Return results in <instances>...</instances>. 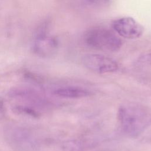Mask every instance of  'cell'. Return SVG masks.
Returning <instances> with one entry per match:
<instances>
[{
	"label": "cell",
	"instance_id": "obj_1",
	"mask_svg": "<svg viewBox=\"0 0 151 151\" xmlns=\"http://www.w3.org/2000/svg\"><path fill=\"white\" fill-rule=\"evenodd\" d=\"M117 117L123 132L132 137L139 136L151 124V110L136 103L120 106Z\"/></svg>",
	"mask_w": 151,
	"mask_h": 151
},
{
	"label": "cell",
	"instance_id": "obj_2",
	"mask_svg": "<svg viewBox=\"0 0 151 151\" xmlns=\"http://www.w3.org/2000/svg\"><path fill=\"white\" fill-rule=\"evenodd\" d=\"M85 44L96 50L114 52L122 45V40L107 28L94 27L89 29L84 35Z\"/></svg>",
	"mask_w": 151,
	"mask_h": 151
},
{
	"label": "cell",
	"instance_id": "obj_3",
	"mask_svg": "<svg viewBox=\"0 0 151 151\" xmlns=\"http://www.w3.org/2000/svg\"><path fill=\"white\" fill-rule=\"evenodd\" d=\"M83 65L88 70L99 74L113 73L119 67L113 58L100 54H88L82 58Z\"/></svg>",
	"mask_w": 151,
	"mask_h": 151
},
{
	"label": "cell",
	"instance_id": "obj_4",
	"mask_svg": "<svg viewBox=\"0 0 151 151\" xmlns=\"http://www.w3.org/2000/svg\"><path fill=\"white\" fill-rule=\"evenodd\" d=\"M113 29L120 37L133 40L140 37L145 31L144 27L134 18L130 17H122L114 21Z\"/></svg>",
	"mask_w": 151,
	"mask_h": 151
},
{
	"label": "cell",
	"instance_id": "obj_5",
	"mask_svg": "<svg viewBox=\"0 0 151 151\" xmlns=\"http://www.w3.org/2000/svg\"><path fill=\"white\" fill-rule=\"evenodd\" d=\"M57 47V41L51 38H43L37 41L35 44V52L42 57H48L52 55Z\"/></svg>",
	"mask_w": 151,
	"mask_h": 151
},
{
	"label": "cell",
	"instance_id": "obj_6",
	"mask_svg": "<svg viewBox=\"0 0 151 151\" xmlns=\"http://www.w3.org/2000/svg\"><path fill=\"white\" fill-rule=\"evenodd\" d=\"M54 93L58 96L70 98L78 99L89 96L91 94V91L78 87H65L59 88L54 91Z\"/></svg>",
	"mask_w": 151,
	"mask_h": 151
},
{
	"label": "cell",
	"instance_id": "obj_7",
	"mask_svg": "<svg viewBox=\"0 0 151 151\" xmlns=\"http://www.w3.org/2000/svg\"><path fill=\"white\" fill-rule=\"evenodd\" d=\"M85 147L86 144L80 140H67L61 145L63 151H82Z\"/></svg>",
	"mask_w": 151,
	"mask_h": 151
},
{
	"label": "cell",
	"instance_id": "obj_8",
	"mask_svg": "<svg viewBox=\"0 0 151 151\" xmlns=\"http://www.w3.org/2000/svg\"><path fill=\"white\" fill-rule=\"evenodd\" d=\"M13 110L14 111L15 113L17 114L25 115V116H30L34 118H37L40 116L39 113L35 110H34V109L24 106H21V105L14 106Z\"/></svg>",
	"mask_w": 151,
	"mask_h": 151
},
{
	"label": "cell",
	"instance_id": "obj_9",
	"mask_svg": "<svg viewBox=\"0 0 151 151\" xmlns=\"http://www.w3.org/2000/svg\"><path fill=\"white\" fill-rule=\"evenodd\" d=\"M87 4L95 7H101L106 6L109 4L110 0H86Z\"/></svg>",
	"mask_w": 151,
	"mask_h": 151
},
{
	"label": "cell",
	"instance_id": "obj_10",
	"mask_svg": "<svg viewBox=\"0 0 151 151\" xmlns=\"http://www.w3.org/2000/svg\"><path fill=\"white\" fill-rule=\"evenodd\" d=\"M139 61L142 64L151 65V52L141 56L139 58Z\"/></svg>",
	"mask_w": 151,
	"mask_h": 151
}]
</instances>
